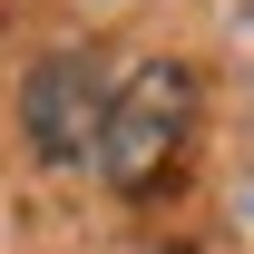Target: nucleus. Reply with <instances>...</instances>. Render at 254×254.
I'll use <instances>...</instances> for the list:
<instances>
[{
  "label": "nucleus",
  "mask_w": 254,
  "mask_h": 254,
  "mask_svg": "<svg viewBox=\"0 0 254 254\" xmlns=\"http://www.w3.org/2000/svg\"><path fill=\"white\" fill-rule=\"evenodd\" d=\"M186 127H195V68L186 59H147V68H127L118 88H108V118H98V176L118 195H147L176 166V147H186Z\"/></svg>",
  "instance_id": "f257e3e1"
},
{
  "label": "nucleus",
  "mask_w": 254,
  "mask_h": 254,
  "mask_svg": "<svg viewBox=\"0 0 254 254\" xmlns=\"http://www.w3.org/2000/svg\"><path fill=\"white\" fill-rule=\"evenodd\" d=\"M98 118H108V68L88 49H49L20 88V127H30L39 166H88L98 157Z\"/></svg>",
  "instance_id": "f03ea898"
}]
</instances>
